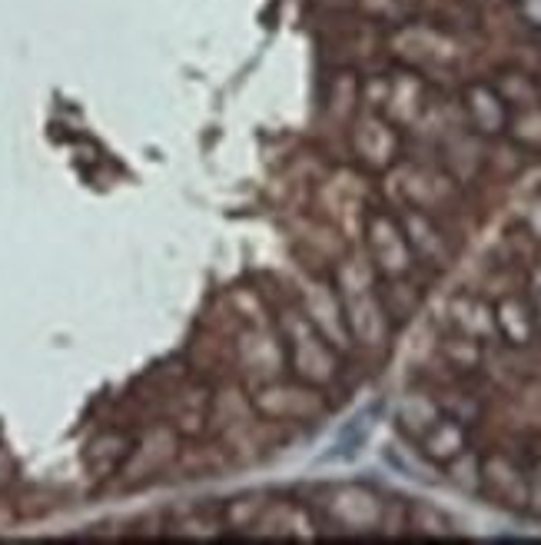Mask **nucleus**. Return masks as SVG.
Returning <instances> with one entry per match:
<instances>
[{
	"mask_svg": "<svg viewBox=\"0 0 541 545\" xmlns=\"http://www.w3.org/2000/svg\"><path fill=\"white\" fill-rule=\"evenodd\" d=\"M405 529H419L429 536H445L452 532V519L445 512L425 506V502H405Z\"/></svg>",
	"mask_w": 541,
	"mask_h": 545,
	"instance_id": "obj_22",
	"label": "nucleus"
},
{
	"mask_svg": "<svg viewBox=\"0 0 541 545\" xmlns=\"http://www.w3.org/2000/svg\"><path fill=\"white\" fill-rule=\"evenodd\" d=\"M312 529L316 522L309 519V509L293 502H269L253 522V532H269V536H309Z\"/></svg>",
	"mask_w": 541,
	"mask_h": 545,
	"instance_id": "obj_18",
	"label": "nucleus"
},
{
	"mask_svg": "<svg viewBox=\"0 0 541 545\" xmlns=\"http://www.w3.org/2000/svg\"><path fill=\"white\" fill-rule=\"evenodd\" d=\"M386 197L392 207H415L439 217L452 203H459L462 187L435 157H402L386 170Z\"/></svg>",
	"mask_w": 541,
	"mask_h": 545,
	"instance_id": "obj_3",
	"label": "nucleus"
},
{
	"mask_svg": "<svg viewBox=\"0 0 541 545\" xmlns=\"http://www.w3.org/2000/svg\"><path fill=\"white\" fill-rule=\"evenodd\" d=\"M492 313H495V329L502 346L515 349V353H532V349L541 346L535 313H532V296H528L525 286L495 296Z\"/></svg>",
	"mask_w": 541,
	"mask_h": 545,
	"instance_id": "obj_10",
	"label": "nucleus"
},
{
	"mask_svg": "<svg viewBox=\"0 0 541 545\" xmlns=\"http://www.w3.org/2000/svg\"><path fill=\"white\" fill-rule=\"evenodd\" d=\"M465 127L482 140H502L508 127V104L498 97L492 80H472L462 90Z\"/></svg>",
	"mask_w": 541,
	"mask_h": 545,
	"instance_id": "obj_14",
	"label": "nucleus"
},
{
	"mask_svg": "<svg viewBox=\"0 0 541 545\" xmlns=\"http://www.w3.org/2000/svg\"><path fill=\"white\" fill-rule=\"evenodd\" d=\"M445 326L468 339H475V343H482V346L502 343V339H498V329H495L492 300L478 290H459L449 296V303H445Z\"/></svg>",
	"mask_w": 541,
	"mask_h": 545,
	"instance_id": "obj_13",
	"label": "nucleus"
},
{
	"mask_svg": "<svg viewBox=\"0 0 541 545\" xmlns=\"http://www.w3.org/2000/svg\"><path fill=\"white\" fill-rule=\"evenodd\" d=\"M429 107H432V97H429V84H425V77L419 74V70L402 67V70H395V74H389L386 97H382L376 113H382L389 123L405 130V127H415Z\"/></svg>",
	"mask_w": 541,
	"mask_h": 545,
	"instance_id": "obj_11",
	"label": "nucleus"
},
{
	"mask_svg": "<svg viewBox=\"0 0 541 545\" xmlns=\"http://www.w3.org/2000/svg\"><path fill=\"white\" fill-rule=\"evenodd\" d=\"M299 310L309 316V323L316 326L342 356H349L352 349H356V343H352V336H349L346 316H342L336 286L332 283H316V280L306 283L303 290H299Z\"/></svg>",
	"mask_w": 541,
	"mask_h": 545,
	"instance_id": "obj_12",
	"label": "nucleus"
},
{
	"mask_svg": "<svg viewBox=\"0 0 541 545\" xmlns=\"http://www.w3.org/2000/svg\"><path fill=\"white\" fill-rule=\"evenodd\" d=\"M478 492L512 512H528V469L515 452L488 449L478 456Z\"/></svg>",
	"mask_w": 541,
	"mask_h": 545,
	"instance_id": "obj_7",
	"label": "nucleus"
},
{
	"mask_svg": "<svg viewBox=\"0 0 541 545\" xmlns=\"http://www.w3.org/2000/svg\"><path fill=\"white\" fill-rule=\"evenodd\" d=\"M279 339H283L286 363L296 373L299 383L316 389L336 386L346 356L309 323V316L299 306H286V313L279 316Z\"/></svg>",
	"mask_w": 541,
	"mask_h": 545,
	"instance_id": "obj_2",
	"label": "nucleus"
},
{
	"mask_svg": "<svg viewBox=\"0 0 541 545\" xmlns=\"http://www.w3.org/2000/svg\"><path fill=\"white\" fill-rule=\"evenodd\" d=\"M515 7H518V17H522L528 27L541 30V0H515Z\"/></svg>",
	"mask_w": 541,
	"mask_h": 545,
	"instance_id": "obj_24",
	"label": "nucleus"
},
{
	"mask_svg": "<svg viewBox=\"0 0 541 545\" xmlns=\"http://www.w3.org/2000/svg\"><path fill=\"white\" fill-rule=\"evenodd\" d=\"M332 286H336V296L342 303V316H346L352 343L366 349L386 346L395 326L379 303V293H376L379 273L372 270V263L342 260L336 266V276H332Z\"/></svg>",
	"mask_w": 541,
	"mask_h": 545,
	"instance_id": "obj_1",
	"label": "nucleus"
},
{
	"mask_svg": "<svg viewBox=\"0 0 541 545\" xmlns=\"http://www.w3.org/2000/svg\"><path fill=\"white\" fill-rule=\"evenodd\" d=\"M392 213L395 220H399L405 240H409L415 253V263H419L422 270H442V266L452 260L455 253L452 236L435 213H425L415 207H392Z\"/></svg>",
	"mask_w": 541,
	"mask_h": 545,
	"instance_id": "obj_9",
	"label": "nucleus"
},
{
	"mask_svg": "<svg viewBox=\"0 0 541 545\" xmlns=\"http://www.w3.org/2000/svg\"><path fill=\"white\" fill-rule=\"evenodd\" d=\"M329 526L342 532H376L386 526V502L366 486H332L319 502Z\"/></svg>",
	"mask_w": 541,
	"mask_h": 545,
	"instance_id": "obj_6",
	"label": "nucleus"
},
{
	"mask_svg": "<svg viewBox=\"0 0 541 545\" xmlns=\"http://www.w3.org/2000/svg\"><path fill=\"white\" fill-rule=\"evenodd\" d=\"M395 54L405 60V67L419 70V74H435V70H452L459 64L462 50L452 40L449 30L425 27V24H399L392 37Z\"/></svg>",
	"mask_w": 541,
	"mask_h": 545,
	"instance_id": "obj_5",
	"label": "nucleus"
},
{
	"mask_svg": "<svg viewBox=\"0 0 541 545\" xmlns=\"http://www.w3.org/2000/svg\"><path fill=\"white\" fill-rule=\"evenodd\" d=\"M528 512L541 522V459H535L528 469Z\"/></svg>",
	"mask_w": 541,
	"mask_h": 545,
	"instance_id": "obj_23",
	"label": "nucleus"
},
{
	"mask_svg": "<svg viewBox=\"0 0 541 545\" xmlns=\"http://www.w3.org/2000/svg\"><path fill=\"white\" fill-rule=\"evenodd\" d=\"M439 416H442V409H439V403H435L432 386L429 389H412V393L402 396L399 409H395V429H399V433L409 442H415Z\"/></svg>",
	"mask_w": 541,
	"mask_h": 545,
	"instance_id": "obj_17",
	"label": "nucleus"
},
{
	"mask_svg": "<svg viewBox=\"0 0 541 545\" xmlns=\"http://www.w3.org/2000/svg\"><path fill=\"white\" fill-rule=\"evenodd\" d=\"M253 406L269 419H312L322 413V393L306 383H266L253 396Z\"/></svg>",
	"mask_w": 541,
	"mask_h": 545,
	"instance_id": "obj_15",
	"label": "nucleus"
},
{
	"mask_svg": "<svg viewBox=\"0 0 541 545\" xmlns=\"http://www.w3.org/2000/svg\"><path fill=\"white\" fill-rule=\"evenodd\" d=\"M528 290V286H525ZM528 296H532V313H535V326H538V339H541V293L528 290Z\"/></svg>",
	"mask_w": 541,
	"mask_h": 545,
	"instance_id": "obj_25",
	"label": "nucleus"
},
{
	"mask_svg": "<svg viewBox=\"0 0 541 545\" xmlns=\"http://www.w3.org/2000/svg\"><path fill=\"white\" fill-rule=\"evenodd\" d=\"M376 293H379V303L392 320V326H402L409 316H415V310H419V303H422V283L415 280V273L399 276V280H382L379 276Z\"/></svg>",
	"mask_w": 541,
	"mask_h": 545,
	"instance_id": "obj_19",
	"label": "nucleus"
},
{
	"mask_svg": "<svg viewBox=\"0 0 541 545\" xmlns=\"http://www.w3.org/2000/svg\"><path fill=\"white\" fill-rule=\"evenodd\" d=\"M505 140H512L518 150L528 153V157H538L541 153V104L525 107V110H508Z\"/></svg>",
	"mask_w": 541,
	"mask_h": 545,
	"instance_id": "obj_21",
	"label": "nucleus"
},
{
	"mask_svg": "<svg viewBox=\"0 0 541 545\" xmlns=\"http://www.w3.org/2000/svg\"><path fill=\"white\" fill-rule=\"evenodd\" d=\"M362 230H366L369 263L382 280H399V276H412L422 270L392 210L369 207L366 217H362Z\"/></svg>",
	"mask_w": 541,
	"mask_h": 545,
	"instance_id": "obj_4",
	"label": "nucleus"
},
{
	"mask_svg": "<svg viewBox=\"0 0 541 545\" xmlns=\"http://www.w3.org/2000/svg\"><path fill=\"white\" fill-rule=\"evenodd\" d=\"M352 153L366 170L386 173L402 160V133L382 113L362 107L356 123H352Z\"/></svg>",
	"mask_w": 541,
	"mask_h": 545,
	"instance_id": "obj_8",
	"label": "nucleus"
},
{
	"mask_svg": "<svg viewBox=\"0 0 541 545\" xmlns=\"http://www.w3.org/2000/svg\"><path fill=\"white\" fill-rule=\"evenodd\" d=\"M412 446L422 459H429L432 466L442 469V466H449L455 456H462L468 446H472V429H468L465 423H459V419L442 413L419 439L412 442Z\"/></svg>",
	"mask_w": 541,
	"mask_h": 545,
	"instance_id": "obj_16",
	"label": "nucleus"
},
{
	"mask_svg": "<svg viewBox=\"0 0 541 545\" xmlns=\"http://www.w3.org/2000/svg\"><path fill=\"white\" fill-rule=\"evenodd\" d=\"M492 87L498 90V97L505 100L508 110H525V107H538L541 104V90L535 84L532 74L518 67H505L492 77Z\"/></svg>",
	"mask_w": 541,
	"mask_h": 545,
	"instance_id": "obj_20",
	"label": "nucleus"
}]
</instances>
